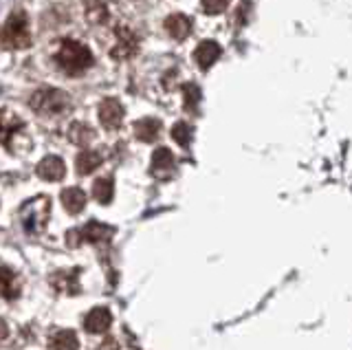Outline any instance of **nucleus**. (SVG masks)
<instances>
[{"label": "nucleus", "instance_id": "obj_1", "mask_svg": "<svg viewBox=\"0 0 352 350\" xmlns=\"http://www.w3.org/2000/svg\"><path fill=\"white\" fill-rule=\"evenodd\" d=\"M55 64L66 73V75H82L93 67V53L88 47L80 45L75 40H64L58 53H55Z\"/></svg>", "mask_w": 352, "mask_h": 350}, {"label": "nucleus", "instance_id": "obj_2", "mask_svg": "<svg viewBox=\"0 0 352 350\" xmlns=\"http://www.w3.org/2000/svg\"><path fill=\"white\" fill-rule=\"evenodd\" d=\"M49 214H51V199L49 196H36V199L27 201L20 210V221L25 225L29 234H38L42 232L49 223Z\"/></svg>", "mask_w": 352, "mask_h": 350}, {"label": "nucleus", "instance_id": "obj_3", "mask_svg": "<svg viewBox=\"0 0 352 350\" xmlns=\"http://www.w3.org/2000/svg\"><path fill=\"white\" fill-rule=\"evenodd\" d=\"M71 106L69 95L58 89H40L31 97V108L38 115H60Z\"/></svg>", "mask_w": 352, "mask_h": 350}, {"label": "nucleus", "instance_id": "obj_4", "mask_svg": "<svg viewBox=\"0 0 352 350\" xmlns=\"http://www.w3.org/2000/svg\"><path fill=\"white\" fill-rule=\"evenodd\" d=\"M5 45L11 49H27L31 45V34H29V23L27 16L22 12H14L5 25Z\"/></svg>", "mask_w": 352, "mask_h": 350}, {"label": "nucleus", "instance_id": "obj_5", "mask_svg": "<svg viewBox=\"0 0 352 350\" xmlns=\"http://www.w3.org/2000/svg\"><path fill=\"white\" fill-rule=\"evenodd\" d=\"M115 38H117V42H115L113 51H110V56H113L115 60H128V58L135 56L139 42H137V36L132 34L128 27H117Z\"/></svg>", "mask_w": 352, "mask_h": 350}, {"label": "nucleus", "instance_id": "obj_6", "mask_svg": "<svg viewBox=\"0 0 352 350\" xmlns=\"http://www.w3.org/2000/svg\"><path fill=\"white\" fill-rule=\"evenodd\" d=\"M121 119H124V106L117 100H104L99 104V122H102L108 130L119 128Z\"/></svg>", "mask_w": 352, "mask_h": 350}, {"label": "nucleus", "instance_id": "obj_7", "mask_svg": "<svg viewBox=\"0 0 352 350\" xmlns=\"http://www.w3.org/2000/svg\"><path fill=\"white\" fill-rule=\"evenodd\" d=\"M66 172V166L60 157H44L38 163V177L44 181H60Z\"/></svg>", "mask_w": 352, "mask_h": 350}, {"label": "nucleus", "instance_id": "obj_8", "mask_svg": "<svg viewBox=\"0 0 352 350\" xmlns=\"http://www.w3.org/2000/svg\"><path fill=\"white\" fill-rule=\"evenodd\" d=\"M218 58H220V47L212 40L201 42V45H198L196 51H194V60H196V64L201 69H209Z\"/></svg>", "mask_w": 352, "mask_h": 350}, {"label": "nucleus", "instance_id": "obj_9", "mask_svg": "<svg viewBox=\"0 0 352 350\" xmlns=\"http://www.w3.org/2000/svg\"><path fill=\"white\" fill-rule=\"evenodd\" d=\"M163 27L170 34V38H174V40H185L187 34L192 31L190 18L183 16V14H172V16H168V20H165Z\"/></svg>", "mask_w": 352, "mask_h": 350}, {"label": "nucleus", "instance_id": "obj_10", "mask_svg": "<svg viewBox=\"0 0 352 350\" xmlns=\"http://www.w3.org/2000/svg\"><path fill=\"white\" fill-rule=\"evenodd\" d=\"M110 322H113V317H110L108 309H93L91 313L86 315L84 328L88 333H104L110 328Z\"/></svg>", "mask_w": 352, "mask_h": 350}, {"label": "nucleus", "instance_id": "obj_11", "mask_svg": "<svg viewBox=\"0 0 352 350\" xmlns=\"http://www.w3.org/2000/svg\"><path fill=\"white\" fill-rule=\"evenodd\" d=\"M62 205L69 210L71 214H80L86 205V194L80 188H69L62 192Z\"/></svg>", "mask_w": 352, "mask_h": 350}, {"label": "nucleus", "instance_id": "obj_12", "mask_svg": "<svg viewBox=\"0 0 352 350\" xmlns=\"http://www.w3.org/2000/svg\"><path fill=\"white\" fill-rule=\"evenodd\" d=\"M99 166H102V157H99L97 152H93V150L82 152V155L77 157V161H75L77 174H91V172H95Z\"/></svg>", "mask_w": 352, "mask_h": 350}, {"label": "nucleus", "instance_id": "obj_13", "mask_svg": "<svg viewBox=\"0 0 352 350\" xmlns=\"http://www.w3.org/2000/svg\"><path fill=\"white\" fill-rule=\"evenodd\" d=\"M135 133L141 141H154L161 133V122L157 119H141L135 124Z\"/></svg>", "mask_w": 352, "mask_h": 350}, {"label": "nucleus", "instance_id": "obj_14", "mask_svg": "<svg viewBox=\"0 0 352 350\" xmlns=\"http://www.w3.org/2000/svg\"><path fill=\"white\" fill-rule=\"evenodd\" d=\"M113 194H115V181L110 177H104V179H97L95 185H93V196L99 201V203H110L113 201Z\"/></svg>", "mask_w": 352, "mask_h": 350}, {"label": "nucleus", "instance_id": "obj_15", "mask_svg": "<svg viewBox=\"0 0 352 350\" xmlns=\"http://www.w3.org/2000/svg\"><path fill=\"white\" fill-rule=\"evenodd\" d=\"M110 232H113V229L102 223H88L84 229H80V236L88 240V243H99V240L110 238Z\"/></svg>", "mask_w": 352, "mask_h": 350}, {"label": "nucleus", "instance_id": "obj_16", "mask_svg": "<svg viewBox=\"0 0 352 350\" xmlns=\"http://www.w3.org/2000/svg\"><path fill=\"white\" fill-rule=\"evenodd\" d=\"M51 348L53 350H77L80 342H77V335L73 331H60L51 339Z\"/></svg>", "mask_w": 352, "mask_h": 350}, {"label": "nucleus", "instance_id": "obj_17", "mask_svg": "<svg viewBox=\"0 0 352 350\" xmlns=\"http://www.w3.org/2000/svg\"><path fill=\"white\" fill-rule=\"evenodd\" d=\"M18 293H20V287H18L16 273H11L9 267H3V298L5 300H16Z\"/></svg>", "mask_w": 352, "mask_h": 350}, {"label": "nucleus", "instance_id": "obj_18", "mask_svg": "<svg viewBox=\"0 0 352 350\" xmlns=\"http://www.w3.org/2000/svg\"><path fill=\"white\" fill-rule=\"evenodd\" d=\"M69 137L73 139V144H77V146H86L88 141H91L93 137H95V133L88 126H84V124H73L71 126V130H69Z\"/></svg>", "mask_w": 352, "mask_h": 350}, {"label": "nucleus", "instance_id": "obj_19", "mask_svg": "<svg viewBox=\"0 0 352 350\" xmlns=\"http://www.w3.org/2000/svg\"><path fill=\"white\" fill-rule=\"evenodd\" d=\"M174 166V157L168 148H159L152 155V168L154 170H170Z\"/></svg>", "mask_w": 352, "mask_h": 350}, {"label": "nucleus", "instance_id": "obj_20", "mask_svg": "<svg viewBox=\"0 0 352 350\" xmlns=\"http://www.w3.org/2000/svg\"><path fill=\"white\" fill-rule=\"evenodd\" d=\"M88 20H91V23H106L108 20V9L102 0H93V3L88 5Z\"/></svg>", "mask_w": 352, "mask_h": 350}, {"label": "nucleus", "instance_id": "obj_21", "mask_svg": "<svg viewBox=\"0 0 352 350\" xmlns=\"http://www.w3.org/2000/svg\"><path fill=\"white\" fill-rule=\"evenodd\" d=\"M172 137L176 139V144L187 148L190 146V139H192V128L187 126L185 122H179L174 128H172Z\"/></svg>", "mask_w": 352, "mask_h": 350}, {"label": "nucleus", "instance_id": "obj_22", "mask_svg": "<svg viewBox=\"0 0 352 350\" xmlns=\"http://www.w3.org/2000/svg\"><path fill=\"white\" fill-rule=\"evenodd\" d=\"M198 97H201V93H198V86L196 84H185V108H187V111H194L196 104H198Z\"/></svg>", "mask_w": 352, "mask_h": 350}, {"label": "nucleus", "instance_id": "obj_23", "mask_svg": "<svg viewBox=\"0 0 352 350\" xmlns=\"http://www.w3.org/2000/svg\"><path fill=\"white\" fill-rule=\"evenodd\" d=\"M229 5V0H203V9L209 14H220L225 12Z\"/></svg>", "mask_w": 352, "mask_h": 350}]
</instances>
